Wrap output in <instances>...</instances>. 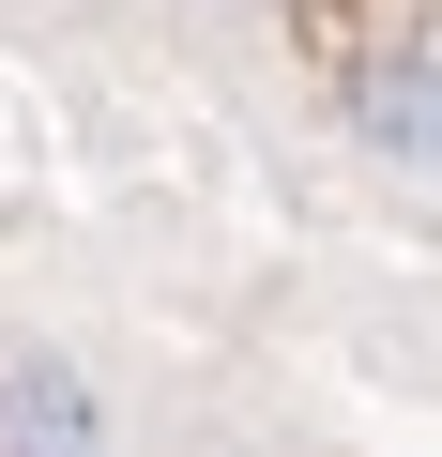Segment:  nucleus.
Masks as SVG:
<instances>
[{
    "label": "nucleus",
    "instance_id": "nucleus-1",
    "mask_svg": "<svg viewBox=\"0 0 442 457\" xmlns=\"http://www.w3.org/2000/svg\"><path fill=\"white\" fill-rule=\"evenodd\" d=\"M0 457H107V396L62 351H0Z\"/></svg>",
    "mask_w": 442,
    "mask_h": 457
},
{
    "label": "nucleus",
    "instance_id": "nucleus-2",
    "mask_svg": "<svg viewBox=\"0 0 442 457\" xmlns=\"http://www.w3.org/2000/svg\"><path fill=\"white\" fill-rule=\"evenodd\" d=\"M351 107H366V153H381V168H427V153H442V107H427V31H396V46L366 62V92H351Z\"/></svg>",
    "mask_w": 442,
    "mask_h": 457
}]
</instances>
